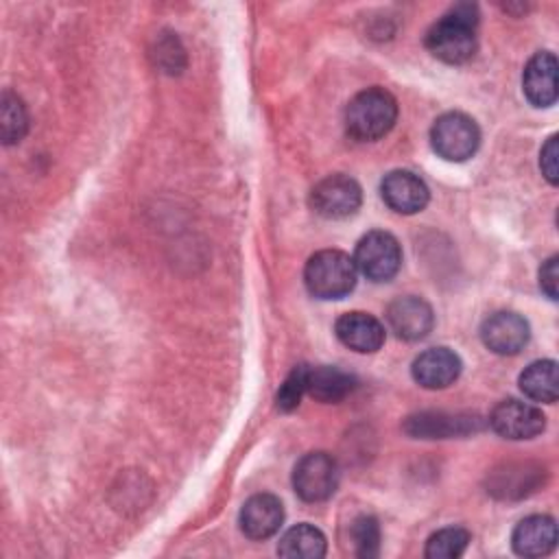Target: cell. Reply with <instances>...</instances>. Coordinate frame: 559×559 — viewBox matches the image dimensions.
Listing matches in <instances>:
<instances>
[{
    "mask_svg": "<svg viewBox=\"0 0 559 559\" xmlns=\"http://www.w3.org/2000/svg\"><path fill=\"white\" fill-rule=\"evenodd\" d=\"M476 9L459 4L426 33V48L443 63H465L476 52Z\"/></svg>",
    "mask_w": 559,
    "mask_h": 559,
    "instance_id": "cell-1",
    "label": "cell"
},
{
    "mask_svg": "<svg viewBox=\"0 0 559 559\" xmlns=\"http://www.w3.org/2000/svg\"><path fill=\"white\" fill-rule=\"evenodd\" d=\"M397 118L395 98L382 87L358 92L345 109L347 133L360 142H373L386 135Z\"/></svg>",
    "mask_w": 559,
    "mask_h": 559,
    "instance_id": "cell-2",
    "label": "cell"
},
{
    "mask_svg": "<svg viewBox=\"0 0 559 559\" xmlns=\"http://www.w3.org/2000/svg\"><path fill=\"white\" fill-rule=\"evenodd\" d=\"M358 269L354 258L338 249H323L308 258L304 269V282L317 299H341L356 286Z\"/></svg>",
    "mask_w": 559,
    "mask_h": 559,
    "instance_id": "cell-3",
    "label": "cell"
},
{
    "mask_svg": "<svg viewBox=\"0 0 559 559\" xmlns=\"http://www.w3.org/2000/svg\"><path fill=\"white\" fill-rule=\"evenodd\" d=\"M430 144L439 157L448 162H465L476 153L480 131L467 114L448 111L435 120L430 129Z\"/></svg>",
    "mask_w": 559,
    "mask_h": 559,
    "instance_id": "cell-4",
    "label": "cell"
},
{
    "mask_svg": "<svg viewBox=\"0 0 559 559\" xmlns=\"http://www.w3.org/2000/svg\"><path fill=\"white\" fill-rule=\"evenodd\" d=\"M356 269L371 282H389L402 266V249L393 234L369 231L365 234L354 251Z\"/></svg>",
    "mask_w": 559,
    "mask_h": 559,
    "instance_id": "cell-5",
    "label": "cell"
},
{
    "mask_svg": "<svg viewBox=\"0 0 559 559\" xmlns=\"http://www.w3.org/2000/svg\"><path fill=\"white\" fill-rule=\"evenodd\" d=\"M338 485V465L328 452L304 454L293 469V487L306 502L328 500Z\"/></svg>",
    "mask_w": 559,
    "mask_h": 559,
    "instance_id": "cell-6",
    "label": "cell"
},
{
    "mask_svg": "<svg viewBox=\"0 0 559 559\" xmlns=\"http://www.w3.org/2000/svg\"><path fill=\"white\" fill-rule=\"evenodd\" d=\"M360 201V186L347 175H328L310 192V205L323 218H347L358 212Z\"/></svg>",
    "mask_w": 559,
    "mask_h": 559,
    "instance_id": "cell-7",
    "label": "cell"
},
{
    "mask_svg": "<svg viewBox=\"0 0 559 559\" xmlns=\"http://www.w3.org/2000/svg\"><path fill=\"white\" fill-rule=\"evenodd\" d=\"M489 426L504 439H533L546 428L544 413L522 400H502L489 415Z\"/></svg>",
    "mask_w": 559,
    "mask_h": 559,
    "instance_id": "cell-8",
    "label": "cell"
},
{
    "mask_svg": "<svg viewBox=\"0 0 559 559\" xmlns=\"http://www.w3.org/2000/svg\"><path fill=\"white\" fill-rule=\"evenodd\" d=\"M528 323L518 312H493L480 325V338L493 354L511 356L528 343Z\"/></svg>",
    "mask_w": 559,
    "mask_h": 559,
    "instance_id": "cell-9",
    "label": "cell"
},
{
    "mask_svg": "<svg viewBox=\"0 0 559 559\" xmlns=\"http://www.w3.org/2000/svg\"><path fill=\"white\" fill-rule=\"evenodd\" d=\"M386 321L391 330L404 341H419L428 336L435 325V314L428 301L421 297H397L386 308Z\"/></svg>",
    "mask_w": 559,
    "mask_h": 559,
    "instance_id": "cell-10",
    "label": "cell"
},
{
    "mask_svg": "<svg viewBox=\"0 0 559 559\" xmlns=\"http://www.w3.org/2000/svg\"><path fill=\"white\" fill-rule=\"evenodd\" d=\"M384 203L397 214L421 212L430 199L428 186L411 170H391L380 183Z\"/></svg>",
    "mask_w": 559,
    "mask_h": 559,
    "instance_id": "cell-11",
    "label": "cell"
},
{
    "mask_svg": "<svg viewBox=\"0 0 559 559\" xmlns=\"http://www.w3.org/2000/svg\"><path fill=\"white\" fill-rule=\"evenodd\" d=\"M461 367V358L452 349L430 347L413 360L411 373L424 389H445L459 378Z\"/></svg>",
    "mask_w": 559,
    "mask_h": 559,
    "instance_id": "cell-12",
    "label": "cell"
},
{
    "mask_svg": "<svg viewBox=\"0 0 559 559\" xmlns=\"http://www.w3.org/2000/svg\"><path fill=\"white\" fill-rule=\"evenodd\" d=\"M238 522H240V531L249 539H255V542L266 539L275 535L284 522L282 502L271 493H255L242 504Z\"/></svg>",
    "mask_w": 559,
    "mask_h": 559,
    "instance_id": "cell-13",
    "label": "cell"
},
{
    "mask_svg": "<svg viewBox=\"0 0 559 559\" xmlns=\"http://www.w3.org/2000/svg\"><path fill=\"white\" fill-rule=\"evenodd\" d=\"M334 332L345 347L358 354L378 352L384 343V325L376 317L358 310L341 314L334 323Z\"/></svg>",
    "mask_w": 559,
    "mask_h": 559,
    "instance_id": "cell-14",
    "label": "cell"
},
{
    "mask_svg": "<svg viewBox=\"0 0 559 559\" xmlns=\"http://www.w3.org/2000/svg\"><path fill=\"white\" fill-rule=\"evenodd\" d=\"M522 90L535 107H550L557 100V57L552 52L544 50L528 59Z\"/></svg>",
    "mask_w": 559,
    "mask_h": 559,
    "instance_id": "cell-15",
    "label": "cell"
},
{
    "mask_svg": "<svg viewBox=\"0 0 559 559\" xmlns=\"http://www.w3.org/2000/svg\"><path fill=\"white\" fill-rule=\"evenodd\" d=\"M511 544L520 557H544L557 544V524L550 515H528L513 528Z\"/></svg>",
    "mask_w": 559,
    "mask_h": 559,
    "instance_id": "cell-16",
    "label": "cell"
},
{
    "mask_svg": "<svg viewBox=\"0 0 559 559\" xmlns=\"http://www.w3.org/2000/svg\"><path fill=\"white\" fill-rule=\"evenodd\" d=\"M406 432L424 439H445L452 435H467L469 430L480 428L476 417L469 415H448V413H419L408 417Z\"/></svg>",
    "mask_w": 559,
    "mask_h": 559,
    "instance_id": "cell-17",
    "label": "cell"
},
{
    "mask_svg": "<svg viewBox=\"0 0 559 559\" xmlns=\"http://www.w3.org/2000/svg\"><path fill=\"white\" fill-rule=\"evenodd\" d=\"M354 386H356L354 376H349L338 367L306 365V395H312L319 402H325V404L341 402L354 391Z\"/></svg>",
    "mask_w": 559,
    "mask_h": 559,
    "instance_id": "cell-18",
    "label": "cell"
},
{
    "mask_svg": "<svg viewBox=\"0 0 559 559\" xmlns=\"http://www.w3.org/2000/svg\"><path fill=\"white\" fill-rule=\"evenodd\" d=\"M520 389L533 402L552 404L559 393L557 362L555 360H535L520 373Z\"/></svg>",
    "mask_w": 559,
    "mask_h": 559,
    "instance_id": "cell-19",
    "label": "cell"
},
{
    "mask_svg": "<svg viewBox=\"0 0 559 559\" xmlns=\"http://www.w3.org/2000/svg\"><path fill=\"white\" fill-rule=\"evenodd\" d=\"M277 555L286 559H319L325 555V537L312 524L290 526L280 537Z\"/></svg>",
    "mask_w": 559,
    "mask_h": 559,
    "instance_id": "cell-20",
    "label": "cell"
},
{
    "mask_svg": "<svg viewBox=\"0 0 559 559\" xmlns=\"http://www.w3.org/2000/svg\"><path fill=\"white\" fill-rule=\"evenodd\" d=\"M467 544H469V533L465 528L448 526L428 537L424 555L428 559H454L465 552Z\"/></svg>",
    "mask_w": 559,
    "mask_h": 559,
    "instance_id": "cell-21",
    "label": "cell"
},
{
    "mask_svg": "<svg viewBox=\"0 0 559 559\" xmlns=\"http://www.w3.org/2000/svg\"><path fill=\"white\" fill-rule=\"evenodd\" d=\"M0 122H2V140L4 144H13L20 142L26 133L28 127V118H26V109L22 105V100L13 94H4L2 96V111H0Z\"/></svg>",
    "mask_w": 559,
    "mask_h": 559,
    "instance_id": "cell-22",
    "label": "cell"
},
{
    "mask_svg": "<svg viewBox=\"0 0 559 559\" xmlns=\"http://www.w3.org/2000/svg\"><path fill=\"white\" fill-rule=\"evenodd\" d=\"M352 542L360 557L378 555L380 546V528L371 515H362L352 524Z\"/></svg>",
    "mask_w": 559,
    "mask_h": 559,
    "instance_id": "cell-23",
    "label": "cell"
},
{
    "mask_svg": "<svg viewBox=\"0 0 559 559\" xmlns=\"http://www.w3.org/2000/svg\"><path fill=\"white\" fill-rule=\"evenodd\" d=\"M306 395V365H297L277 391V408L293 411Z\"/></svg>",
    "mask_w": 559,
    "mask_h": 559,
    "instance_id": "cell-24",
    "label": "cell"
},
{
    "mask_svg": "<svg viewBox=\"0 0 559 559\" xmlns=\"http://www.w3.org/2000/svg\"><path fill=\"white\" fill-rule=\"evenodd\" d=\"M557 155H559L557 135H550L548 142L542 146V153H539V168H542L544 177H546L552 186L557 183Z\"/></svg>",
    "mask_w": 559,
    "mask_h": 559,
    "instance_id": "cell-25",
    "label": "cell"
},
{
    "mask_svg": "<svg viewBox=\"0 0 559 559\" xmlns=\"http://www.w3.org/2000/svg\"><path fill=\"white\" fill-rule=\"evenodd\" d=\"M557 255L548 258L542 269H539V286L542 290L550 297V299H557V280H559V269H557Z\"/></svg>",
    "mask_w": 559,
    "mask_h": 559,
    "instance_id": "cell-26",
    "label": "cell"
}]
</instances>
